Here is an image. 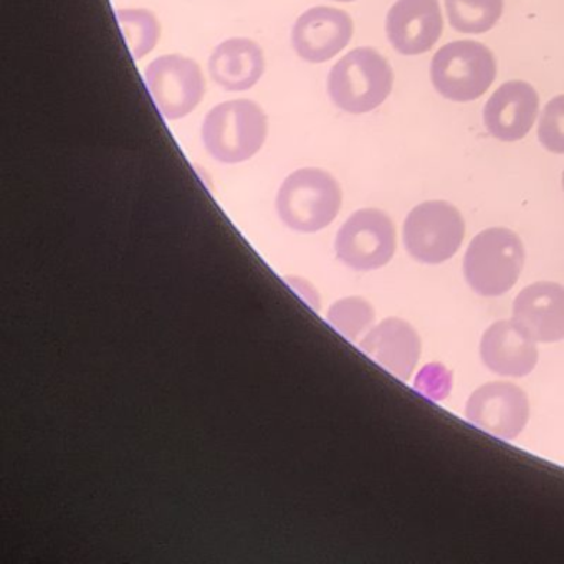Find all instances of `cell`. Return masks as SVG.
Masks as SVG:
<instances>
[{"mask_svg":"<svg viewBox=\"0 0 564 564\" xmlns=\"http://www.w3.org/2000/svg\"><path fill=\"white\" fill-rule=\"evenodd\" d=\"M341 203V187L328 171L303 167L283 181L276 193L275 209L289 229L315 234L336 219Z\"/></svg>","mask_w":564,"mask_h":564,"instance_id":"obj_1","label":"cell"},{"mask_svg":"<svg viewBox=\"0 0 564 564\" xmlns=\"http://www.w3.org/2000/svg\"><path fill=\"white\" fill-rule=\"evenodd\" d=\"M269 134V121L252 100H230L217 105L203 124L207 153L223 164L246 163L256 156Z\"/></svg>","mask_w":564,"mask_h":564,"instance_id":"obj_2","label":"cell"},{"mask_svg":"<svg viewBox=\"0 0 564 564\" xmlns=\"http://www.w3.org/2000/svg\"><path fill=\"white\" fill-rule=\"evenodd\" d=\"M391 65L378 51L359 47L341 58L328 75V95L339 110L371 113L392 91Z\"/></svg>","mask_w":564,"mask_h":564,"instance_id":"obj_3","label":"cell"},{"mask_svg":"<svg viewBox=\"0 0 564 564\" xmlns=\"http://www.w3.org/2000/svg\"><path fill=\"white\" fill-rule=\"evenodd\" d=\"M524 265V247L510 229L491 227L474 237L464 257L468 286L481 296L510 292Z\"/></svg>","mask_w":564,"mask_h":564,"instance_id":"obj_4","label":"cell"},{"mask_svg":"<svg viewBox=\"0 0 564 564\" xmlns=\"http://www.w3.org/2000/svg\"><path fill=\"white\" fill-rule=\"evenodd\" d=\"M497 77V62L480 42L457 41L444 45L432 58L431 80L435 90L457 104L478 100Z\"/></svg>","mask_w":564,"mask_h":564,"instance_id":"obj_5","label":"cell"},{"mask_svg":"<svg viewBox=\"0 0 564 564\" xmlns=\"http://www.w3.org/2000/svg\"><path fill=\"white\" fill-rule=\"evenodd\" d=\"M465 223L457 207L445 200H427L409 213L404 247L412 259L427 265L447 262L460 249Z\"/></svg>","mask_w":564,"mask_h":564,"instance_id":"obj_6","label":"cell"},{"mask_svg":"<svg viewBox=\"0 0 564 564\" xmlns=\"http://www.w3.org/2000/svg\"><path fill=\"white\" fill-rule=\"evenodd\" d=\"M335 252L339 262L358 272L378 270L391 262L395 252V227L379 209H359L336 234Z\"/></svg>","mask_w":564,"mask_h":564,"instance_id":"obj_7","label":"cell"},{"mask_svg":"<svg viewBox=\"0 0 564 564\" xmlns=\"http://www.w3.org/2000/svg\"><path fill=\"white\" fill-rule=\"evenodd\" d=\"M144 82L158 111L170 121L193 113L206 95L203 70L183 55H163L151 62Z\"/></svg>","mask_w":564,"mask_h":564,"instance_id":"obj_8","label":"cell"},{"mask_svg":"<svg viewBox=\"0 0 564 564\" xmlns=\"http://www.w3.org/2000/svg\"><path fill=\"white\" fill-rule=\"evenodd\" d=\"M465 417L481 431L513 441L530 417V402L523 389L511 382H488L468 398Z\"/></svg>","mask_w":564,"mask_h":564,"instance_id":"obj_9","label":"cell"},{"mask_svg":"<svg viewBox=\"0 0 564 564\" xmlns=\"http://www.w3.org/2000/svg\"><path fill=\"white\" fill-rule=\"evenodd\" d=\"M352 32L355 24L348 12L325 6L308 9L293 25V51L310 64H325L348 47Z\"/></svg>","mask_w":564,"mask_h":564,"instance_id":"obj_10","label":"cell"},{"mask_svg":"<svg viewBox=\"0 0 564 564\" xmlns=\"http://www.w3.org/2000/svg\"><path fill=\"white\" fill-rule=\"evenodd\" d=\"M444 31L438 0H398L388 12L386 34L402 55L431 51Z\"/></svg>","mask_w":564,"mask_h":564,"instance_id":"obj_11","label":"cell"},{"mask_svg":"<svg viewBox=\"0 0 564 564\" xmlns=\"http://www.w3.org/2000/svg\"><path fill=\"white\" fill-rule=\"evenodd\" d=\"M540 98L527 82L513 80L501 85L484 108L488 133L505 143L523 140L538 117Z\"/></svg>","mask_w":564,"mask_h":564,"instance_id":"obj_12","label":"cell"},{"mask_svg":"<svg viewBox=\"0 0 564 564\" xmlns=\"http://www.w3.org/2000/svg\"><path fill=\"white\" fill-rule=\"evenodd\" d=\"M480 356L495 375L523 378L536 366V341L514 319H501L481 336Z\"/></svg>","mask_w":564,"mask_h":564,"instance_id":"obj_13","label":"cell"},{"mask_svg":"<svg viewBox=\"0 0 564 564\" xmlns=\"http://www.w3.org/2000/svg\"><path fill=\"white\" fill-rule=\"evenodd\" d=\"M513 319L536 343L564 339V286L536 282L518 293Z\"/></svg>","mask_w":564,"mask_h":564,"instance_id":"obj_14","label":"cell"},{"mask_svg":"<svg viewBox=\"0 0 564 564\" xmlns=\"http://www.w3.org/2000/svg\"><path fill=\"white\" fill-rule=\"evenodd\" d=\"M359 348L402 381L411 379L421 358V338L411 323L401 318L384 319L369 329Z\"/></svg>","mask_w":564,"mask_h":564,"instance_id":"obj_15","label":"cell"},{"mask_svg":"<svg viewBox=\"0 0 564 564\" xmlns=\"http://www.w3.org/2000/svg\"><path fill=\"white\" fill-rule=\"evenodd\" d=\"M265 72L262 48L250 39H229L214 48L209 74L227 91H247L256 87Z\"/></svg>","mask_w":564,"mask_h":564,"instance_id":"obj_16","label":"cell"},{"mask_svg":"<svg viewBox=\"0 0 564 564\" xmlns=\"http://www.w3.org/2000/svg\"><path fill=\"white\" fill-rule=\"evenodd\" d=\"M452 28L462 34H484L500 21L503 0H445Z\"/></svg>","mask_w":564,"mask_h":564,"instance_id":"obj_17","label":"cell"},{"mask_svg":"<svg viewBox=\"0 0 564 564\" xmlns=\"http://www.w3.org/2000/svg\"><path fill=\"white\" fill-rule=\"evenodd\" d=\"M117 21L133 61H141L154 51L161 37L156 15L148 9H120Z\"/></svg>","mask_w":564,"mask_h":564,"instance_id":"obj_18","label":"cell"},{"mask_svg":"<svg viewBox=\"0 0 564 564\" xmlns=\"http://www.w3.org/2000/svg\"><path fill=\"white\" fill-rule=\"evenodd\" d=\"M375 319V308L361 296L338 300L326 315V322L349 341H356L362 333L371 329Z\"/></svg>","mask_w":564,"mask_h":564,"instance_id":"obj_19","label":"cell"},{"mask_svg":"<svg viewBox=\"0 0 564 564\" xmlns=\"http://www.w3.org/2000/svg\"><path fill=\"white\" fill-rule=\"evenodd\" d=\"M538 140L550 153L564 154V95L553 98L544 107L538 127Z\"/></svg>","mask_w":564,"mask_h":564,"instance_id":"obj_20","label":"cell"},{"mask_svg":"<svg viewBox=\"0 0 564 564\" xmlns=\"http://www.w3.org/2000/svg\"><path fill=\"white\" fill-rule=\"evenodd\" d=\"M285 282L289 283L290 289L295 290V292L299 293L300 296H302L303 302L308 303V305L312 306L313 310H316V312H318L319 295L318 293H316V290L313 289L312 285H310L308 282H305V280L302 279H296V276H293V279L286 276Z\"/></svg>","mask_w":564,"mask_h":564,"instance_id":"obj_21","label":"cell"},{"mask_svg":"<svg viewBox=\"0 0 564 564\" xmlns=\"http://www.w3.org/2000/svg\"><path fill=\"white\" fill-rule=\"evenodd\" d=\"M335 2H355V0H335Z\"/></svg>","mask_w":564,"mask_h":564,"instance_id":"obj_22","label":"cell"},{"mask_svg":"<svg viewBox=\"0 0 564 564\" xmlns=\"http://www.w3.org/2000/svg\"><path fill=\"white\" fill-rule=\"evenodd\" d=\"M563 189H564V173H563Z\"/></svg>","mask_w":564,"mask_h":564,"instance_id":"obj_23","label":"cell"}]
</instances>
